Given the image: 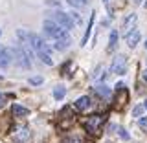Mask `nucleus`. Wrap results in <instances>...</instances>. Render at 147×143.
<instances>
[{
  "mask_svg": "<svg viewBox=\"0 0 147 143\" xmlns=\"http://www.w3.org/2000/svg\"><path fill=\"white\" fill-rule=\"evenodd\" d=\"M105 123V116H99V114H94V116H88L83 121V127H85V130L88 132L92 136H98L101 132V127H103Z\"/></svg>",
  "mask_w": 147,
  "mask_h": 143,
  "instance_id": "obj_1",
  "label": "nucleus"
},
{
  "mask_svg": "<svg viewBox=\"0 0 147 143\" xmlns=\"http://www.w3.org/2000/svg\"><path fill=\"white\" fill-rule=\"evenodd\" d=\"M42 30H44V35L48 37V39H53V40H57L59 37H63L64 33H66V30L61 28L59 24H55L53 20H44Z\"/></svg>",
  "mask_w": 147,
  "mask_h": 143,
  "instance_id": "obj_2",
  "label": "nucleus"
},
{
  "mask_svg": "<svg viewBox=\"0 0 147 143\" xmlns=\"http://www.w3.org/2000/svg\"><path fill=\"white\" fill-rule=\"evenodd\" d=\"M9 52H11V57L15 59V62H17L20 68H24V70H28V68L31 66V59L28 57V55H26V52H24V50H22L18 44L15 46V48H11Z\"/></svg>",
  "mask_w": 147,
  "mask_h": 143,
  "instance_id": "obj_3",
  "label": "nucleus"
},
{
  "mask_svg": "<svg viewBox=\"0 0 147 143\" xmlns=\"http://www.w3.org/2000/svg\"><path fill=\"white\" fill-rule=\"evenodd\" d=\"M52 20L55 22V24H59L61 28H64V30H70V28H74V20L70 18V15L68 13L61 11V9H57V11L52 13Z\"/></svg>",
  "mask_w": 147,
  "mask_h": 143,
  "instance_id": "obj_4",
  "label": "nucleus"
},
{
  "mask_svg": "<svg viewBox=\"0 0 147 143\" xmlns=\"http://www.w3.org/2000/svg\"><path fill=\"white\" fill-rule=\"evenodd\" d=\"M30 44H31V48H33L37 53H50V52H52V48H50V46L46 44L39 35H35V33H30Z\"/></svg>",
  "mask_w": 147,
  "mask_h": 143,
  "instance_id": "obj_5",
  "label": "nucleus"
},
{
  "mask_svg": "<svg viewBox=\"0 0 147 143\" xmlns=\"http://www.w3.org/2000/svg\"><path fill=\"white\" fill-rule=\"evenodd\" d=\"M110 72H114L116 75L127 73V57L125 55H116V57H114L112 66H110Z\"/></svg>",
  "mask_w": 147,
  "mask_h": 143,
  "instance_id": "obj_6",
  "label": "nucleus"
},
{
  "mask_svg": "<svg viewBox=\"0 0 147 143\" xmlns=\"http://www.w3.org/2000/svg\"><path fill=\"white\" fill-rule=\"evenodd\" d=\"M127 101H129V90L125 88V85H123L121 88H118V94H116V108L121 110L127 105Z\"/></svg>",
  "mask_w": 147,
  "mask_h": 143,
  "instance_id": "obj_7",
  "label": "nucleus"
},
{
  "mask_svg": "<svg viewBox=\"0 0 147 143\" xmlns=\"http://www.w3.org/2000/svg\"><path fill=\"white\" fill-rule=\"evenodd\" d=\"M13 57H11V52L7 48H0V68H7L11 64Z\"/></svg>",
  "mask_w": 147,
  "mask_h": 143,
  "instance_id": "obj_8",
  "label": "nucleus"
},
{
  "mask_svg": "<svg viewBox=\"0 0 147 143\" xmlns=\"http://www.w3.org/2000/svg\"><path fill=\"white\" fill-rule=\"evenodd\" d=\"M68 46H70V35L64 33L63 37H59V39L55 40L53 48H55V50H59V52H63V50H66V48H68Z\"/></svg>",
  "mask_w": 147,
  "mask_h": 143,
  "instance_id": "obj_9",
  "label": "nucleus"
},
{
  "mask_svg": "<svg viewBox=\"0 0 147 143\" xmlns=\"http://www.w3.org/2000/svg\"><path fill=\"white\" fill-rule=\"evenodd\" d=\"M140 31L138 30H132V31H129L127 33V44H129V48H134V46L140 42Z\"/></svg>",
  "mask_w": 147,
  "mask_h": 143,
  "instance_id": "obj_10",
  "label": "nucleus"
},
{
  "mask_svg": "<svg viewBox=\"0 0 147 143\" xmlns=\"http://www.w3.org/2000/svg\"><path fill=\"white\" fill-rule=\"evenodd\" d=\"M96 94L99 95V97H103V99H110V88L105 83H99V85H96Z\"/></svg>",
  "mask_w": 147,
  "mask_h": 143,
  "instance_id": "obj_11",
  "label": "nucleus"
},
{
  "mask_svg": "<svg viewBox=\"0 0 147 143\" xmlns=\"http://www.w3.org/2000/svg\"><path fill=\"white\" fill-rule=\"evenodd\" d=\"M90 107V97L88 95H83L76 101V110H79V112H85V110H88Z\"/></svg>",
  "mask_w": 147,
  "mask_h": 143,
  "instance_id": "obj_12",
  "label": "nucleus"
},
{
  "mask_svg": "<svg viewBox=\"0 0 147 143\" xmlns=\"http://www.w3.org/2000/svg\"><path fill=\"white\" fill-rule=\"evenodd\" d=\"M11 114L15 117H26L28 114H30V110H28L26 107H22V105H13V107H11Z\"/></svg>",
  "mask_w": 147,
  "mask_h": 143,
  "instance_id": "obj_13",
  "label": "nucleus"
},
{
  "mask_svg": "<svg viewBox=\"0 0 147 143\" xmlns=\"http://www.w3.org/2000/svg\"><path fill=\"white\" fill-rule=\"evenodd\" d=\"M94 13L90 15V20H88V28H86V31H85V35H83V40H81V46H86V42H88V37L92 33V24H94Z\"/></svg>",
  "mask_w": 147,
  "mask_h": 143,
  "instance_id": "obj_14",
  "label": "nucleus"
},
{
  "mask_svg": "<svg viewBox=\"0 0 147 143\" xmlns=\"http://www.w3.org/2000/svg\"><path fill=\"white\" fill-rule=\"evenodd\" d=\"M118 31L116 30H112L110 31V39H109V52H112L114 48H116V44H118Z\"/></svg>",
  "mask_w": 147,
  "mask_h": 143,
  "instance_id": "obj_15",
  "label": "nucleus"
},
{
  "mask_svg": "<svg viewBox=\"0 0 147 143\" xmlns=\"http://www.w3.org/2000/svg\"><path fill=\"white\" fill-rule=\"evenodd\" d=\"M64 95H66V88H64L63 85H59V86H55V88H53V97L57 99V101H61Z\"/></svg>",
  "mask_w": 147,
  "mask_h": 143,
  "instance_id": "obj_16",
  "label": "nucleus"
},
{
  "mask_svg": "<svg viewBox=\"0 0 147 143\" xmlns=\"http://www.w3.org/2000/svg\"><path fill=\"white\" fill-rule=\"evenodd\" d=\"M134 22H136V15H134V13H132V15H129L125 20H123V28L127 30V33L131 31V28L134 26Z\"/></svg>",
  "mask_w": 147,
  "mask_h": 143,
  "instance_id": "obj_17",
  "label": "nucleus"
},
{
  "mask_svg": "<svg viewBox=\"0 0 147 143\" xmlns=\"http://www.w3.org/2000/svg\"><path fill=\"white\" fill-rule=\"evenodd\" d=\"M44 83V79L40 75H33V77H30V85L31 86H39V85H42Z\"/></svg>",
  "mask_w": 147,
  "mask_h": 143,
  "instance_id": "obj_18",
  "label": "nucleus"
},
{
  "mask_svg": "<svg viewBox=\"0 0 147 143\" xmlns=\"http://www.w3.org/2000/svg\"><path fill=\"white\" fill-rule=\"evenodd\" d=\"M39 57H40V61H42L44 64H48V66H52V64H53L52 57H50V53H39Z\"/></svg>",
  "mask_w": 147,
  "mask_h": 143,
  "instance_id": "obj_19",
  "label": "nucleus"
},
{
  "mask_svg": "<svg viewBox=\"0 0 147 143\" xmlns=\"http://www.w3.org/2000/svg\"><path fill=\"white\" fill-rule=\"evenodd\" d=\"M116 130H118V136H119V138H121V140H123V141H127V140H129V138H131V136H129V132H127V130H125V128H123V127H118V128H116Z\"/></svg>",
  "mask_w": 147,
  "mask_h": 143,
  "instance_id": "obj_20",
  "label": "nucleus"
},
{
  "mask_svg": "<svg viewBox=\"0 0 147 143\" xmlns=\"http://www.w3.org/2000/svg\"><path fill=\"white\" fill-rule=\"evenodd\" d=\"M70 6H74V7H81V6H85L86 4V0H66Z\"/></svg>",
  "mask_w": 147,
  "mask_h": 143,
  "instance_id": "obj_21",
  "label": "nucleus"
},
{
  "mask_svg": "<svg viewBox=\"0 0 147 143\" xmlns=\"http://www.w3.org/2000/svg\"><path fill=\"white\" fill-rule=\"evenodd\" d=\"M142 112H144V107L142 105H138V107H134V110H132V116H142Z\"/></svg>",
  "mask_w": 147,
  "mask_h": 143,
  "instance_id": "obj_22",
  "label": "nucleus"
},
{
  "mask_svg": "<svg viewBox=\"0 0 147 143\" xmlns=\"http://www.w3.org/2000/svg\"><path fill=\"white\" fill-rule=\"evenodd\" d=\"M70 18L76 22V24H81V18H79V15H77V13H70Z\"/></svg>",
  "mask_w": 147,
  "mask_h": 143,
  "instance_id": "obj_23",
  "label": "nucleus"
},
{
  "mask_svg": "<svg viewBox=\"0 0 147 143\" xmlns=\"http://www.w3.org/2000/svg\"><path fill=\"white\" fill-rule=\"evenodd\" d=\"M22 130H24V128H22ZM17 138H20V140H28V138H30V132H18Z\"/></svg>",
  "mask_w": 147,
  "mask_h": 143,
  "instance_id": "obj_24",
  "label": "nucleus"
},
{
  "mask_svg": "<svg viewBox=\"0 0 147 143\" xmlns=\"http://www.w3.org/2000/svg\"><path fill=\"white\" fill-rule=\"evenodd\" d=\"M140 127L142 128H147V117H142L140 119Z\"/></svg>",
  "mask_w": 147,
  "mask_h": 143,
  "instance_id": "obj_25",
  "label": "nucleus"
},
{
  "mask_svg": "<svg viewBox=\"0 0 147 143\" xmlns=\"http://www.w3.org/2000/svg\"><path fill=\"white\" fill-rule=\"evenodd\" d=\"M142 79H144V81L147 83V70H144V72H142Z\"/></svg>",
  "mask_w": 147,
  "mask_h": 143,
  "instance_id": "obj_26",
  "label": "nucleus"
},
{
  "mask_svg": "<svg viewBox=\"0 0 147 143\" xmlns=\"http://www.w3.org/2000/svg\"><path fill=\"white\" fill-rule=\"evenodd\" d=\"M144 7H145V9H147V0H144Z\"/></svg>",
  "mask_w": 147,
  "mask_h": 143,
  "instance_id": "obj_27",
  "label": "nucleus"
},
{
  "mask_svg": "<svg viewBox=\"0 0 147 143\" xmlns=\"http://www.w3.org/2000/svg\"><path fill=\"white\" fill-rule=\"evenodd\" d=\"M144 108H145V110H147V101H145V103H144Z\"/></svg>",
  "mask_w": 147,
  "mask_h": 143,
  "instance_id": "obj_28",
  "label": "nucleus"
},
{
  "mask_svg": "<svg viewBox=\"0 0 147 143\" xmlns=\"http://www.w3.org/2000/svg\"><path fill=\"white\" fill-rule=\"evenodd\" d=\"M145 50H147V40H145Z\"/></svg>",
  "mask_w": 147,
  "mask_h": 143,
  "instance_id": "obj_29",
  "label": "nucleus"
},
{
  "mask_svg": "<svg viewBox=\"0 0 147 143\" xmlns=\"http://www.w3.org/2000/svg\"><path fill=\"white\" fill-rule=\"evenodd\" d=\"M103 2H109V0H103Z\"/></svg>",
  "mask_w": 147,
  "mask_h": 143,
  "instance_id": "obj_30",
  "label": "nucleus"
},
{
  "mask_svg": "<svg viewBox=\"0 0 147 143\" xmlns=\"http://www.w3.org/2000/svg\"><path fill=\"white\" fill-rule=\"evenodd\" d=\"M134 2H138V0H134Z\"/></svg>",
  "mask_w": 147,
  "mask_h": 143,
  "instance_id": "obj_31",
  "label": "nucleus"
}]
</instances>
